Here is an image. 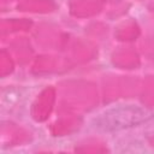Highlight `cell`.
I'll use <instances>...</instances> for the list:
<instances>
[{
    "mask_svg": "<svg viewBox=\"0 0 154 154\" xmlns=\"http://www.w3.org/2000/svg\"><path fill=\"white\" fill-rule=\"evenodd\" d=\"M150 112L137 105H120L111 107L95 118V128L102 131H117L136 126L147 122Z\"/></svg>",
    "mask_w": 154,
    "mask_h": 154,
    "instance_id": "obj_1",
    "label": "cell"
}]
</instances>
